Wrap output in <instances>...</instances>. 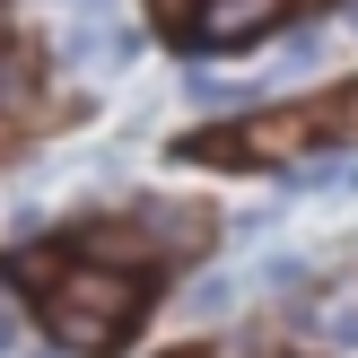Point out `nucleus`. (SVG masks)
<instances>
[{"label":"nucleus","instance_id":"obj_1","mask_svg":"<svg viewBox=\"0 0 358 358\" xmlns=\"http://www.w3.org/2000/svg\"><path fill=\"white\" fill-rule=\"evenodd\" d=\"M140 306H149L140 271L96 262V254L62 262V271H52V289H44V324H52V341H62V350H114L122 332L140 324Z\"/></svg>","mask_w":358,"mask_h":358},{"label":"nucleus","instance_id":"obj_2","mask_svg":"<svg viewBox=\"0 0 358 358\" xmlns=\"http://www.w3.org/2000/svg\"><path fill=\"white\" fill-rule=\"evenodd\" d=\"M280 27V0H201L192 9V44L201 52H227V44H254V35Z\"/></svg>","mask_w":358,"mask_h":358},{"label":"nucleus","instance_id":"obj_3","mask_svg":"<svg viewBox=\"0 0 358 358\" xmlns=\"http://www.w3.org/2000/svg\"><path fill=\"white\" fill-rule=\"evenodd\" d=\"M236 289H245L236 271H201V280H192V297H184V315H227V306H236Z\"/></svg>","mask_w":358,"mask_h":358},{"label":"nucleus","instance_id":"obj_4","mask_svg":"<svg viewBox=\"0 0 358 358\" xmlns=\"http://www.w3.org/2000/svg\"><path fill=\"white\" fill-rule=\"evenodd\" d=\"M184 96H192V105H201V114H236V105H245V96H236V87H227V79H219V70H192V79H184Z\"/></svg>","mask_w":358,"mask_h":358},{"label":"nucleus","instance_id":"obj_5","mask_svg":"<svg viewBox=\"0 0 358 358\" xmlns=\"http://www.w3.org/2000/svg\"><path fill=\"white\" fill-rule=\"evenodd\" d=\"M315 341L324 350H358V297H341L332 315H315Z\"/></svg>","mask_w":358,"mask_h":358},{"label":"nucleus","instance_id":"obj_6","mask_svg":"<svg viewBox=\"0 0 358 358\" xmlns=\"http://www.w3.org/2000/svg\"><path fill=\"white\" fill-rule=\"evenodd\" d=\"M324 140H358V87H341V96L324 105Z\"/></svg>","mask_w":358,"mask_h":358},{"label":"nucleus","instance_id":"obj_7","mask_svg":"<svg viewBox=\"0 0 358 358\" xmlns=\"http://www.w3.org/2000/svg\"><path fill=\"white\" fill-rule=\"evenodd\" d=\"M17 96H27V62H0V114H9Z\"/></svg>","mask_w":358,"mask_h":358},{"label":"nucleus","instance_id":"obj_8","mask_svg":"<svg viewBox=\"0 0 358 358\" xmlns=\"http://www.w3.org/2000/svg\"><path fill=\"white\" fill-rule=\"evenodd\" d=\"M149 9L166 17V27H184V17H192V0H149Z\"/></svg>","mask_w":358,"mask_h":358},{"label":"nucleus","instance_id":"obj_9","mask_svg":"<svg viewBox=\"0 0 358 358\" xmlns=\"http://www.w3.org/2000/svg\"><path fill=\"white\" fill-rule=\"evenodd\" d=\"M350 35H358V0H350Z\"/></svg>","mask_w":358,"mask_h":358},{"label":"nucleus","instance_id":"obj_10","mask_svg":"<svg viewBox=\"0 0 358 358\" xmlns=\"http://www.w3.org/2000/svg\"><path fill=\"white\" fill-rule=\"evenodd\" d=\"M175 358H184V350H175Z\"/></svg>","mask_w":358,"mask_h":358}]
</instances>
